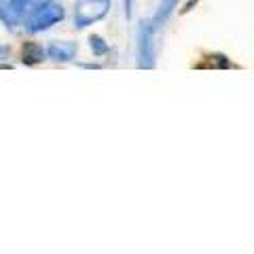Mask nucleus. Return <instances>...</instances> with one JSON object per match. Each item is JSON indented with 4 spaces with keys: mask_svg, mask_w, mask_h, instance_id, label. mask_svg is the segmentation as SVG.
Segmentation results:
<instances>
[{
    "mask_svg": "<svg viewBox=\"0 0 254 254\" xmlns=\"http://www.w3.org/2000/svg\"><path fill=\"white\" fill-rule=\"evenodd\" d=\"M64 15H66V11H64L62 2H58V0L38 2L30 15V19H28V30L30 32H43L47 28L55 26L58 21H62Z\"/></svg>",
    "mask_w": 254,
    "mask_h": 254,
    "instance_id": "1",
    "label": "nucleus"
},
{
    "mask_svg": "<svg viewBox=\"0 0 254 254\" xmlns=\"http://www.w3.org/2000/svg\"><path fill=\"white\" fill-rule=\"evenodd\" d=\"M110 11V0H78L74 9V26L87 28L91 23L106 17Z\"/></svg>",
    "mask_w": 254,
    "mask_h": 254,
    "instance_id": "2",
    "label": "nucleus"
},
{
    "mask_svg": "<svg viewBox=\"0 0 254 254\" xmlns=\"http://www.w3.org/2000/svg\"><path fill=\"white\" fill-rule=\"evenodd\" d=\"M153 23L144 21L140 28V45H138V66L153 68L155 66V51H153Z\"/></svg>",
    "mask_w": 254,
    "mask_h": 254,
    "instance_id": "3",
    "label": "nucleus"
},
{
    "mask_svg": "<svg viewBox=\"0 0 254 254\" xmlns=\"http://www.w3.org/2000/svg\"><path fill=\"white\" fill-rule=\"evenodd\" d=\"M78 47L74 43H51V47L47 49L49 58L55 62H70L76 55Z\"/></svg>",
    "mask_w": 254,
    "mask_h": 254,
    "instance_id": "4",
    "label": "nucleus"
},
{
    "mask_svg": "<svg viewBox=\"0 0 254 254\" xmlns=\"http://www.w3.org/2000/svg\"><path fill=\"white\" fill-rule=\"evenodd\" d=\"M45 60V49L38 43H26L21 49V62L26 64V66H36V64H41Z\"/></svg>",
    "mask_w": 254,
    "mask_h": 254,
    "instance_id": "5",
    "label": "nucleus"
},
{
    "mask_svg": "<svg viewBox=\"0 0 254 254\" xmlns=\"http://www.w3.org/2000/svg\"><path fill=\"white\" fill-rule=\"evenodd\" d=\"M0 19H2L9 28L19 23L21 13L17 9V4H15V0H0Z\"/></svg>",
    "mask_w": 254,
    "mask_h": 254,
    "instance_id": "6",
    "label": "nucleus"
},
{
    "mask_svg": "<svg viewBox=\"0 0 254 254\" xmlns=\"http://www.w3.org/2000/svg\"><path fill=\"white\" fill-rule=\"evenodd\" d=\"M178 6V0H163L161 2V6H159V11H157V15H155V19L150 21L153 23V30H159L163 26L165 21L170 19V15H172V11Z\"/></svg>",
    "mask_w": 254,
    "mask_h": 254,
    "instance_id": "7",
    "label": "nucleus"
},
{
    "mask_svg": "<svg viewBox=\"0 0 254 254\" xmlns=\"http://www.w3.org/2000/svg\"><path fill=\"white\" fill-rule=\"evenodd\" d=\"M89 45H91V51L95 53V55H104L106 51H108V45L104 43V38L102 36H89Z\"/></svg>",
    "mask_w": 254,
    "mask_h": 254,
    "instance_id": "8",
    "label": "nucleus"
},
{
    "mask_svg": "<svg viewBox=\"0 0 254 254\" xmlns=\"http://www.w3.org/2000/svg\"><path fill=\"white\" fill-rule=\"evenodd\" d=\"M208 60L210 62L208 64H201V66H212V68H229V66H231L225 55H210Z\"/></svg>",
    "mask_w": 254,
    "mask_h": 254,
    "instance_id": "9",
    "label": "nucleus"
},
{
    "mask_svg": "<svg viewBox=\"0 0 254 254\" xmlns=\"http://www.w3.org/2000/svg\"><path fill=\"white\" fill-rule=\"evenodd\" d=\"M41 2V0H15V4H17V9H19V13H21V17L26 13H30V11H34V6Z\"/></svg>",
    "mask_w": 254,
    "mask_h": 254,
    "instance_id": "10",
    "label": "nucleus"
},
{
    "mask_svg": "<svg viewBox=\"0 0 254 254\" xmlns=\"http://www.w3.org/2000/svg\"><path fill=\"white\" fill-rule=\"evenodd\" d=\"M131 9H133V0H125V15H127V19L131 17Z\"/></svg>",
    "mask_w": 254,
    "mask_h": 254,
    "instance_id": "11",
    "label": "nucleus"
}]
</instances>
